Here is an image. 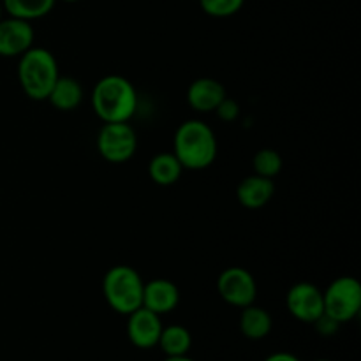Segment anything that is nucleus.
Returning a JSON list of instances; mask_svg holds the SVG:
<instances>
[{
    "mask_svg": "<svg viewBox=\"0 0 361 361\" xmlns=\"http://www.w3.org/2000/svg\"><path fill=\"white\" fill-rule=\"evenodd\" d=\"M219 143L214 129L203 120H185L180 123L173 137V154L183 169L210 168L217 159Z\"/></svg>",
    "mask_w": 361,
    "mask_h": 361,
    "instance_id": "nucleus-1",
    "label": "nucleus"
},
{
    "mask_svg": "<svg viewBox=\"0 0 361 361\" xmlns=\"http://www.w3.org/2000/svg\"><path fill=\"white\" fill-rule=\"evenodd\" d=\"M92 106L104 123L129 122L137 109V92L127 78L108 74L95 83Z\"/></svg>",
    "mask_w": 361,
    "mask_h": 361,
    "instance_id": "nucleus-2",
    "label": "nucleus"
},
{
    "mask_svg": "<svg viewBox=\"0 0 361 361\" xmlns=\"http://www.w3.org/2000/svg\"><path fill=\"white\" fill-rule=\"evenodd\" d=\"M18 59V81L23 94L32 101H46L60 76L55 55L46 48L32 46Z\"/></svg>",
    "mask_w": 361,
    "mask_h": 361,
    "instance_id": "nucleus-3",
    "label": "nucleus"
},
{
    "mask_svg": "<svg viewBox=\"0 0 361 361\" xmlns=\"http://www.w3.org/2000/svg\"><path fill=\"white\" fill-rule=\"evenodd\" d=\"M145 282L129 264H116L102 279V295L108 305L122 316L143 307Z\"/></svg>",
    "mask_w": 361,
    "mask_h": 361,
    "instance_id": "nucleus-4",
    "label": "nucleus"
},
{
    "mask_svg": "<svg viewBox=\"0 0 361 361\" xmlns=\"http://www.w3.org/2000/svg\"><path fill=\"white\" fill-rule=\"evenodd\" d=\"M324 314L338 324L355 319L361 310V284L355 277H338L323 291Z\"/></svg>",
    "mask_w": 361,
    "mask_h": 361,
    "instance_id": "nucleus-5",
    "label": "nucleus"
},
{
    "mask_svg": "<svg viewBox=\"0 0 361 361\" xmlns=\"http://www.w3.org/2000/svg\"><path fill=\"white\" fill-rule=\"evenodd\" d=\"M95 145L104 161L122 164L136 154L137 134L129 122H108L99 130Z\"/></svg>",
    "mask_w": 361,
    "mask_h": 361,
    "instance_id": "nucleus-6",
    "label": "nucleus"
},
{
    "mask_svg": "<svg viewBox=\"0 0 361 361\" xmlns=\"http://www.w3.org/2000/svg\"><path fill=\"white\" fill-rule=\"evenodd\" d=\"M217 293L228 305L243 309L256 302V279L245 268L229 267L217 277Z\"/></svg>",
    "mask_w": 361,
    "mask_h": 361,
    "instance_id": "nucleus-7",
    "label": "nucleus"
},
{
    "mask_svg": "<svg viewBox=\"0 0 361 361\" xmlns=\"http://www.w3.org/2000/svg\"><path fill=\"white\" fill-rule=\"evenodd\" d=\"M286 307L295 319L312 324L324 314L323 291L312 282H298L289 288Z\"/></svg>",
    "mask_w": 361,
    "mask_h": 361,
    "instance_id": "nucleus-8",
    "label": "nucleus"
},
{
    "mask_svg": "<svg viewBox=\"0 0 361 361\" xmlns=\"http://www.w3.org/2000/svg\"><path fill=\"white\" fill-rule=\"evenodd\" d=\"M35 32L30 21L9 16L0 20V56H21L34 46Z\"/></svg>",
    "mask_w": 361,
    "mask_h": 361,
    "instance_id": "nucleus-9",
    "label": "nucleus"
},
{
    "mask_svg": "<svg viewBox=\"0 0 361 361\" xmlns=\"http://www.w3.org/2000/svg\"><path fill=\"white\" fill-rule=\"evenodd\" d=\"M127 317H129L127 319V337H129L130 344L136 345L137 349H152L159 344L162 328H164L159 314L140 307Z\"/></svg>",
    "mask_w": 361,
    "mask_h": 361,
    "instance_id": "nucleus-10",
    "label": "nucleus"
},
{
    "mask_svg": "<svg viewBox=\"0 0 361 361\" xmlns=\"http://www.w3.org/2000/svg\"><path fill=\"white\" fill-rule=\"evenodd\" d=\"M180 303V289L175 282L168 279H154L150 282H145L143 288V307L159 314H169L178 307Z\"/></svg>",
    "mask_w": 361,
    "mask_h": 361,
    "instance_id": "nucleus-11",
    "label": "nucleus"
},
{
    "mask_svg": "<svg viewBox=\"0 0 361 361\" xmlns=\"http://www.w3.org/2000/svg\"><path fill=\"white\" fill-rule=\"evenodd\" d=\"M226 95L224 85L214 78H197L187 88V102L197 113H214Z\"/></svg>",
    "mask_w": 361,
    "mask_h": 361,
    "instance_id": "nucleus-12",
    "label": "nucleus"
},
{
    "mask_svg": "<svg viewBox=\"0 0 361 361\" xmlns=\"http://www.w3.org/2000/svg\"><path fill=\"white\" fill-rule=\"evenodd\" d=\"M275 194L274 178H267L261 175L245 176L236 187V197L240 204L247 210H259L264 204L270 203Z\"/></svg>",
    "mask_w": 361,
    "mask_h": 361,
    "instance_id": "nucleus-13",
    "label": "nucleus"
},
{
    "mask_svg": "<svg viewBox=\"0 0 361 361\" xmlns=\"http://www.w3.org/2000/svg\"><path fill=\"white\" fill-rule=\"evenodd\" d=\"M46 101L59 111H73L83 101V87L76 78L59 76Z\"/></svg>",
    "mask_w": 361,
    "mask_h": 361,
    "instance_id": "nucleus-14",
    "label": "nucleus"
},
{
    "mask_svg": "<svg viewBox=\"0 0 361 361\" xmlns=\"http://www.w3.org/2000/svg\"><path fill=\"white\" fill-rule=\"evenodd\" d=\"M271 328H274V319L268 310H264L263 307H256L254 303L243 307L240 314V331L243 337L250 341H261L270 335Z\"/></svg>",
    "mask_w": 361,
    "mask_h": 361,
    "instance_id": "nucleus-15",
    "label": "nucleus"
},
{
    "mask_svg": "<svg viewBox=\"0 0 361 361\" xmlns=\"http://www.w3.org/2000/svg\"><path fill=\"white\" fill-rule=\"evenodd\" d=\"M183 173V166L173 152H161L148 162V175L154 183L162 187L175 185Z\"/></svg>",
    "mask_w": 361,
    "mask_h": 361,
    "instance_id": "nucleus-16",
    "label": "nucleus"
},
{
    "mask_svg": "<svg viewBox=\"0 0 361 361\" xmlns=\"http://www.w3.org/2000/svg\"><path fill=\"white\" fill-rule=\"evenodd\" d=\"M159 348L166 356H183L189 355L192 348V335L182 324H169L162 328Z\"/></svg>",
    "mask_w": 361,
    "mask_h": 361,
    "instance_id": "nucleus-17",
    "label": "nucleus"
},
{
    "mask_svg": "<svg viewBox=\"0 0 361 361\" xmlns=\"http://www.w3.org/2000/svg\"><path fill=\"white\" fill-rule=\"evenodd\" d=\"M55 2L56 0H4L2 7L9 16L32 21L51 13Z\"/></svg>",
    "mask_w": 361,
    "mask_h": 361,
    "instance_id": "nucleus-18",
    "label": "nucleus"
},
{
    "mask_svg": "<svg viewBox=\"0 0 361 361\" xmlns=\"http://www.w3.org/2000/svg\"><path fill=\"white\" fill-rule=\"evenodd\" d=\"M282 166H284L282 155L274 148H261L252 159L254 173L267 178H275L282 171Z\"/></svg>",
    "mask_w": 361,
    "mask_h": 361,
    "instance_id": "nucleus-19",
    "label": "nucleus"
},
{
    "mask_svg": "<svg viewBox=\"0 0 361 361\" xmlns=\"http://www.w3.org/2000/svg\"><path fill=\"white\" fill-rule=\"evenodd\" d=\"M245 0H200V6L208 16L229 18L238 13Z\"/></svg>",
    "mask_w": 361,
    "mask_h": 361,
    "instance_id": "nucleus-20",
    "label": "nucleus"
},
{
    "mask_svg": "<svg viewBox=\"0 0 361 361\" xmlns=\"http://www.w3.org/2000/svg\"><path fill=\"white\" fill-rule=\"evenodd\" d=\"M214 113L222 120V122H228V123L235 122V120L240 116V104L235 101V99L226 95V97L222 99L221 104L215 108Z\"/></svg>",
    "mask_w": 361,
    "mask_h": 361,
    "instance_id": "nucleus-21",
    "label": "nucleus"
},
{
    "mask_svg": "<svg viewBox=\"0 0 361 361\" xmlns=\"http://www.w3.org/2000/svg\"><path fill=\"white\" fill-rule=\"evenodd\" d=\"M312 324L316 326L317 334L324 335V337H330V335L337 334L338 328H341V324H338L335 319H331L330 316H326V314H323V316H321L319 319Z\"/></svg>",
    "mask_w": 361,
    "mask_h": 361,
    "instance_id": "nucleus-22",
    "label": "nucleus"
},
{
    "mask_svg": "<svg viewBox=\"0 0 361 361\" xmlns=\"http://www.w3.org/2000/svg\"><path fill=\"white\" fill-rule=\"evenodd\" d=\"M264 361H302V360H300L298 356L293 355V353L281 351V353H274V355H270Z\"/></svg>",
    "mask_w": 361,
    "mask_h": 361,
    "instance_id": "nucleus-23",
    "label": "nucleus"
},
{
    "mask_svg": "<svg viewBox=\"0 0 361 361\" xmlns=\"http://www.w3.org/2000/svg\"><path fill=\"white\" fill-rule=\"evenodd\" d=\"M164 361H194V360L189 358L187 355H183V356H168Z\"/></svg>",
    "mask_w": 361,
    "mask_h": 361,
    "instance_id": "nucleus-24",
    "label": "nucleus"
},
{
    "mask_svg": "<svg viewBox=\"0 0 361 361\" xmlns=\"http://www.w3.org/2000/svg\"><path fill=\"white\" fill-rule=\"evenodd\" d=\"M2 11H4V7H2V4H0V20H2Z\"/></svg>",
    "mask_w": 361,
    "mask_h": 361,
    "instance_id": "nucleus-25",
    "label": "nucleus"
},
{
    "mask_svg": "<svg viewBox=\"0 0 361 361\" xmlns=\"http://www.w3.org/2000/svg\"><path fill=\"white\" fill-rule=\"evenodd\" d=\"M63 2H69V4H73V2H78V0H63Z\"/></svg>",
    "mask_w": 361,
    "mask_h": 361,
    "instance_id": "nucleus-26",
    "label": "nucleus"
},
{
    "mask_svg": "<svg viewBox=\"0 0 361 361\" xmlns=\"http://www.w3.org/2000/svg\"><path fill=\"white\" fill-rule=\"evenodd\" d=\"M316 361H331V360H316Z\"/></svg>",
    "mask_w": 361,
    "mask_h": 361,
    "instance_id": "nucleus-27",
    "label": "nucleus"
}]
</instances>
